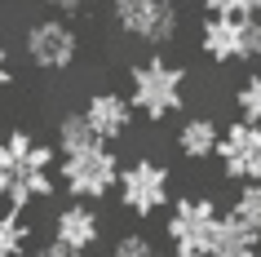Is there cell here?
I'll use <instances>...</instances> for the list:
<instances>
[{"instance_id":"obj_16","label":"cell","mask_w":261,"mask_h":257,"mask_svg":"<svg viewBox=\"0 0 261 257\" xmlns=\"http://www.w3.org/2000/svg\"><path fill=\"white\" fill-rule=\"evenodd\" d=\"M234 111H239V120L261 124V71H252V76L234 89Z\"/></svg>"},{"instance_id":"obj_2","label":"cell","mask_w":261,"mask_h":257,"mask_svg":"<svg viewBox=\"0 0 261 257\" xmlns=\"http://www.w3.org/2000/svg\"><path fill=\"white\" fill-rule=\"evenodd\" d=\"M128 102H133V111L142 120H151V124L177 115L186 107V71L160 54L138 62L128 71Z\"/></svg>"},{"instance_id":"obj_22","label":"cell","mask_w":261,"mask_h":257,"mask_svg":"<svg viewBox=\"0 0 261 257\" xmlns=\"http://www.w3.org/2000/svg\"><path fill=\"white\" fill-rule=\"evenodd\" d=\"M9 80H14V71H9V58H5V49H0V89H5Z\"/></svg>"},{"instance_id":"obj_17","label":"cell","mask_w":261,"mask_h":257,"mask_svg":"<svg viewBox=\"0 0 261 257\" xmlns=\"http://www.w3.org/2000/svg\"><path fill=\"white\" fill-rule=\"evenodd\" d=\"M22 240H27V226L18 222L14 208H0V257H18L22 253Z\"/></svg>"},{"instance_id":"obj_9","label":"cell","mask_w":261,"mask_h":257,"mask_svg":"<svg viewBox=\"0 0 261 257\" xmlns=\"http://www.w3.org/2000/svg\"><path fill=\"white\" fill-rule=\"evenodd\" d=\"M75 54H80V40L62 18H40L27 27V58L40 71H67Z\"/></svg>"},{"instance_id":"obj_23","label":"cell","mask_w":261,"mask_h":257,"mask_svg":"<svg viewBox=\"0 0 261 257\" xmlns=\"http://www.w3.org/2000/svg\"><path fill=\"white\" fill-rule=\"evenodd\" d=\"M164 257H208V253H195V248H173V253H164Z\"/></svg>"},{"instance_id":"obj_5","label":"cell","mask_w":261,"mask_h":257,"mask_svg":"<svg viewBox=\"0 0 261 257\" xmlns=\"http://www.w3.org/2000/svg\"><path fill=\"white\" fill-rule=\"evenodd\" d=\"M115 22L124 36H133L142 44H173L181 27L177 0H115Z\"/></svg>"},{"instance_id":"obj_6","label":"cell","mask_w":261,"mask_h":257,"mask_svg":"<svg viewBox=\"0 0 261 257\" xmlns=\"http://www.w3.org/2000/svg\"><path fill=\"white\" fill-rule=\"evenodd\" d=\"M168 169L151 155H138L133 164L120 169V204L133 217H155L160 208H168Z\"/></svg>"},{"instance_id":"obj_12","label":"cell","mask_w":261,"mask_h":257,"mask_svg":"<svg viewBox=\"0 0 261 257\" xmlns=\"http://www.w3.org/2000/svg\"><path fill=\"white\" fill-rule=\"evenodd\" d=\"M208 257H261V235L244 226L234 213H221V226L208 244Z\"/></svg>"},{"instance_id":"obj_3","label":"cell","mask_w":261,"mask_h":257,"mask_svg":"<svg viewBox=\"0 0 261 257\" xmlns=\"http://www.w3.org/2000/svg\"><path fill=\"white\" fill-rule=\"evenodd\" d=\"M199 49L208 62L230 67V62H252L261 58V18H204L199 27Z\"/></svg>"},{"instance_id":"obj_20","label":"cell","mask_w":261,"mask_h":257,"mask_svg":"<svg viewBox=\"0 0 261 257\" xmlns=\"http://www.w3.org/2000/svg\"><path fill=\"white\" fill-rule=\"evenodd\" d=\"M44 5H49V9H58V14H84L93 0H44Z\"/></svg>"},{"instance_id":"obj_18","label":"cell","mask_w":261,"mask_h":257,"mask_svg":"<svg viewBox=\"0 0 261 257\" xmlns=\"http://www.w3.org/2000/svg\"><path fill=\"white\" fill-rule=\"evenodd\" d=\"M213 18H261V0H199Z\"/></svg>"},{"instance_id":"obj_7","label":"cell","mask_w":261,"mask_h":257,"mask_svg":"<svg viewBox=\"0 0 261 257\" xmlns=\"http://www.w3.org/2000/svg\"><path fill=\"white\" fill-rule=\"evenodd\" d=\"M217 226H221V208L208 200V195H181V200L168 208V240H173V248L208 253Z\"/></svg>"},{"instance_id":"obj_15","label":"cell","mask_w":261,"mask_h":257,"mask_svg":"<svg viewBox=\"0 0 261 257\" xmlns=\"http://www.w3.org/2000/svg\"><path fill=\"white\" fill-rule=\"evenodd\" d=\"M230 213L244 222V226H252L261 235V182H248V186L234 191V204H230Z\"/></svg>"},{"instance_id":"obj_11","label":"cell","mask_w":261,"mask_h":257,"mask_svg":"<svg viewBox=\"0 0 261 257\" xmlns=\"http://www.w3.org/2000/svg\"><path fill=\"white\" fill-rule=\"evenodd\" d=\"M97 235H102V217H97L84 200H80V204H67V208L54 217V240L71 244V248H80V253L93 248Z\"/></svg>"},{"instance_id":"obj_10","label":"cell","mask_w":261,"mask_h":257,"mask_svg":"<svg viewBox=\"0 0 261 257\" xmlns=\"http://www.w3.org/2000/svg\"><path fill=\"white\" fill-rule=\"evenodd\" d=\"M89 124H93V133L102 142H115V137L128 133V124H133V102L120 94H93L89 98V107H84Z\"/></svg>"},{"instance_id":"obj_8","label":"cell","mask_w":261,"mask_h":257,"mask_svg":"<svg viewBox=\"0 0 261 257\" xmlns=\"http://www.w3.org/2000/svg\"><path fill=\"white\" fill-rule=\"evenodd\" d=\"M217 160H221V177L226 182H239V186L261 182V124L234 120L230 129H221Z\"/></svg>"},{"instance_id":"obj_21","label":"cell","mask_w":261,"mask_h":257,"mask_svg":"<svg viewBox=\"0 0 261 257\" xmlns=\"http://www.w3.org/2000/svg\"><path fill=\"white\" fill-rule=\"evenodd\" d=\"M40 257H84L80 248H71V244H62V240H54V244H44L40 248Z\"/></svg>"},{"instance_id":"obj_14","label":"cell","mask_w":261,"mask_h":257,"mask_svg":"<svg viewBox=\"0 0 261 257\" xmlns=\"http://www.w3.org/2000/svg\"><path fill=\"white\" fill-rule=\"evenodd\" d=\"M93 147H102V137L93 133L84 111H71V115L58 120V151L62 155H80V151H93Z\"/></svg>"},{"instance_id":"obj_1","label":"cell","mask_w":261,"mask_h":257,"mask_svg":"<svg viewBox=\"0 0 261 257\" xmlns=\"http://www.w3.org/2000/svg\"><path fill=\"white\" fill-rule=\"evenodd\" d=\"M54 147L31 142L22 129L0 142V195L9 200L14 213H22L31 200L54 195Z\"/></svg>"},{"instance_id":"obj_4","label":"cell","mask_w":261,"mask_h":257,"mask_svg":"<svg viewBox=\"0 0 261 257\" xmlns=\"http://www.w3.org/2000/svg\"><path fill=\"white\" fill-rule=\"evenodd\" d=\"M58 177H62V191H71L75 200H102L120 186V160L107 151V142L93 151H80V155H62L58 164Z\"/></svg>"},{"instance_id":"obj_19","label":"cell","mask_w":261,"mask_h":257,"mask_svg":"<svg viewBox=\"0 0 261 257\" xmlns=\"http://www.w3.org/2000/svg\"><path fill=\"white\" fill-rule=\"evenodd\" d=\"M111 257H160V248L146 235H120L115 248H111Z\"/></svg>"},{"instance_id":"obj_13","label":"cell","mask_w":261,"mask_h":257,"mask_svg":"<svg viewBox=\"0 0 261 257\" xmlns=\"http://www.w3.org/2000/svg\"><path fill=\"white\" fill-rule=\"evenodd\" d=\"M217 147H221V124L213 120V115H191V120L177 129V151H181L191 164L213 160Z\"/></svg>"}]
</instances>
